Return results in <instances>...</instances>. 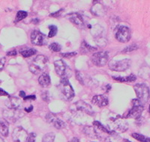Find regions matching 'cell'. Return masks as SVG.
<instances>
[{
	"instance_id": "4dcf8cb0",
	"label": "cell",
	"mask_w": 150,
	"mask_h": 142,
	"mask_svg": "<svg viewBox=\"0 0 150 142\" xmlns=\"http://www.w3.org/2000/svg\"><path fill=\"white\" fill-rule=\"evenodd\" d=\"M76 77H77V80L80 83V84H82V85H84V81L83 78L82 77V75L80 73V72H76Z\"/></svg>"
},
{
	"instance_id": "5b68a950",
	"label": "cell",
	"mask_w": 150,
	"mask_h": 142,
	"mask_svg": "<svg viewBox=\"0 0 150 142\" xmlns=\"http://www.w3.org/2000/svg\"><path fill=\"white\" fill-rule=\"evenodd\" d=\"M132 103H133V106H132V108H131L129 111L128 112L125 117L137 119L141 116L142 113H143V104L140 102L138 99H134L132 101Z\"/></svg>"
},
{
	"instance_id": "cb8c5ba5",
	"label": "cell",
	"mask_w": 150,
	"mask_h": 142,
	"mask_svg": "<svg viewBox=\"0 0 150 142\" xmlns=\"http://www.w3.org/2000/svg\"><path fill=\"white\" fill-rule=\"evenodd\" d=\"M131 136L140 142H150V138L146 137L143 135H140L138 133H133L131 135Z\"/></svg>"
},
{
	"instance_id": "d4e9b609",
	"label": "cell",
	"mask_w": 150,
	"mask_h": 142,
	"mask_svg": "<svg viewBox=\"0 0 150 142\" xmlns=\"http://www.w3.org/2000/svg\"><path fill=\"white\" fill-rule=\"evenodd\" d=\"M27 16H28L27 12L24 11H19L17 13L15 22H19V21H23V20L25 19Z\"/></svg>"
},
{
	"instance_id": "8fae6325",
	"label": "cell",
	"mask_w": 150,
	"mask_h": 142,
	"mask_svg": "<svg viewBox=\"0 0 150 142\" xmlns=\"http://www.w3.org/2000/svg\"><path fill=\"white\" fill-rule=\"evenodd\" d=\"M45 36L39 32V31L34 30L31 33V42L34 45L41 46L45 43Z\"/></svg>"
},
{
	"instance_id": "ba28073f",
	"label": "cell",
	"mask_w": 150,
	"mask_h": 142,
	"mask_svg": "<svg viewBox=\"0 0 150 142\" xmlns=\"http://www.w3.org/2000/svg\"><path fill=\"white\" fill-rule=\"evenodd\" d=\"M116 38L122 43H126L131 39V30L125 26H120L116 33Z\"/></svg>"
},
{
	"instance_id": "74e56055",
	"label": "cell",
	"mask_w": 150,
	"mask_h": 142,
	"mask_svg": "<svg viewBox=\"0 0 150 142\" xmlns=\"http://www.w3.org/2000/svg\"><path fill=\"white\" fill-rule=\"evenodd\" d=\"M68 142H80V141H79V139L77 138H73L71 139Z\"/></svg>"
},
{
	"instance_id": "44dd1931",
	"label": "cell",
	"mask_w": 150,
	"mask_h": 142,
	"mask_svg": "<svg viewBox=\"0 0 150 142\" xmlns=\"http://www.w3.org/2000/svg\"><path fill=\"white\" fill-rule=\"evenodd\" d=\"M84 132L86 135H89L92 138H99L98 133L96 129L94 127H86L84 129Z\"/></svg>"
},
{
	"instance_id": "4fadbf2b",
	"label": "cell",
	"mask_w": 150,
	"mask_h": 142,
	"mask_svg": "<svg viewBox=\"0 0 150 142\" xmlns=\"http://www.w3.org/2000/svg\"><path fill=\"white\" fill-rule=\"evenodd\" d=\"M6 105L9 109L21 110L22 108V102L17 97H10L6 101Z\"/></svg>"
},
{
	"instance_id": "30bf717a",
	"label": "cell",
	"mask_w": 150,
	"mask_h": 142,
	"mask_svg": "<svg viewBox=\"0 0 150 142\" xmlns=\"http://www.w3.org/2000/svg\"><path fill=\"white\" fill-rule=\"evenodd\" d=\"M46 120L50 124H52L54 127H56L58 129H61L64 128L65 126V122L60 120L55 114L51 113H49L47 114Z\"/></svg>"
},
{
	"instance_id": "f1b7e54d",
	"label": "cell",
	"mask_w": 150,
	"mask_h": 142,
	"mask_svg": "<svg viewBox=\"0 0 150 142\" xmlns=\"http://www.w3.org/2000/svg\"><path fill=\"white\" fill-rule=\"evenodd\" d=\"M49 29H50V33H49V35H48V37H49V38L54 37V36L56 35V33H57V31H58L57 27H56V26H54V25H52V26H49Z\"/></svg>"
},
{
	"instance_id": "7c38bea8",
	"label": "cell",
	"mask_w": 150,
	"mask_h": 142,
	"mask_svg": "<svg viewBox=\"0 0 150 142\" xmlns=\"http://www.w3.org/2000/svg\"><path fill=\"white\" fill-rule=\"evenodd\" d=\"M55 71L56 74L61 77H67L65 76V72H66L67 67L65 65V62L63 60H57L54 62Z\"/></svg>"
},
{
	"instance_id": "277c9868",
	"label": "cell",
	"mask_w": 150,
	"mask_h": 142,
	"mask_svg": "<svg viewBox=\"0 0 150 142\" xmlns=\"http://www.w3.org/2000/svg\"><path fill=\"white\" fill-rule=\"evenodd\" d=\"M131 65V60L124 59L122 60H110L109 62L110 69L115 72H123L128 69Z\"/></svg>"
},
{
	"instance_id": "5bb4252c",
	"label": "cell",
	"mask_w": 150,
	"mask_h": 142,
	"mask_svg": "<svg viewBox=\"0 0 150 142\" xmlns=\"http://www.w3.org/2000/svg\"><path fill=\"white\" fill-rule=\"evenodd\" d=\"M92 103L100 108H102V107L107 106L108 104V99L103 95H98L92 98Z\"/></svg>"
},
{
	"instance_id": "f546056e",
	"label": "cell",
	"mask_w": 150,
	"mask_h": 142,
	"mask_svg": "<svg viewBox=\"0 0 150 142\" xmlns=\"http://www.w3.org/2000/svg\"><path fill=\"white\" fill-rule=\"evenodd\" d=\"M77 55V52H71V53H61V56L64 58H71V57H75Z\"/></svg>"
},
{
	"instance_id": "8992f818",
	"label": "cell",
	"mask_w": 150,
	"mask_h": 142,
	"mask_svg": "<svg viewBox=\"0 0 150 142\" xmlns=\"http://www.w3.org/2000/svg\"><path fill=\"white\" fill-rule=\"evenodd\" d=\"M108 53L106 51H100L94 53L92 57V62L96 65L99 67L104 66L108 63Z\"/></svg>"
},
{
	"instance_id": "60d3db41",
	"label": "cell",
	"mask_w": 150,
	"mask_h": 142,
	"mask_svg": "<svg viewBox=\"0 0 150 142\" xmlns=\"http://www.w3.org/2000/svg\"><path fill=\"white\" fill-rule=\"evenodd\" d=\"M123 142H131V141H129L127 140V139H124V140H123Z\"/></svg>"
},
{
	"instance_id": "6da1fadb",
	"label": "cell",
	"mask_w": 150,
	"mask_h": 142,
	"mask_svg": "<svg viewBox=\"0 0 150 142\" xmlns=\"http://www.w3.org/2000/svg\"><path fill=\"white\" fill-rule=\"evenodd\" d=\"M58 87L62 98L66 101H71L74 97V91L68 81V77H62Z\"/></svg>"
},
{
	"instance_id": "1f68e13d",
	"label": "cell",
	"mask_w": 150,
	"mask_h": 142,
	"mask_svg": "<svg viewBox=\"0 0 150 142\" xmlns=\"http://www.w3.org/2000/svg\"><path fill=\"white\" fill-rule=\"evenodd\" d=\"M36 135L35 133H30L28 136V138L26 142H35Z\"/></svg>"
},
{
	"instance_id": "3957f363",
	"label": "cell",
	"mask_w": 150,
	"mask_h": 142,
	"mask_svg": "<svg viewBox=\"0 0 150 142\" xmlns=\"http://www.w3.org/2000/svg\"><path fill=\"white\" fill-rule=\"evenodd\" d=\"M134 90L137 99L142 104L147 102L149 99V89L144 84H137L134 86Z\"/></svg>"
},
{
	"instance_id": "4316f807",
	"label": "cell",
	"mask_w": 150,
	"mask_h": 142,
	"mask_svg": "<svg viewBox=\"0 0 150 142\" xmlns=\"http://www.w3.org/2000/svg\"><path fill=\"white\" fill-rule=\"evenodd\" d=\"M137 49H138V46L136 44H132V45H129V46L126 47L124 50H122V53H129V52H132L134 50H136Z\"/></svg>"
},
{
	"instance_id": "836d02e7",
	"label": "cell",
	"mask_w": 150,
	"mask_h": 142,
	"mask_svg": "<svg viewBox=\"0 0 150 142\" xmlns=\"http://www.w3.org/2000/svg\"><path fill=\"white\" fill-rule=\"evenodd\" d=\"M43 100L44 101L48 102L49 101V96H48V92H43L42 95H41Z\"/></svg>"
},
{
	"instance_id": "ac0fdd59",
	"label": "cell",
	"mask_w": 150,
	"mask_h": 142,
	"mask_svg": "<svg viewBox=\"0 0 150 142\" xmlns=\"http://www.w3.org/2000/svg\"><path fill=\"white\" fill-rule=\"evenodd\" d=\"M38 83L42 87H47L50 84V77L47 73H43L38 78Z\"/></svg>"
},
{
	"instance_id": "d6986e66",
	"label": "cell",
	"mask_w": 150,
	"mask_h": 142,
	"mask_svg": "<svg viewBox=\"0 0 150 142\" xmlns=\"http://www.w3.org/2000/svg\"><path fill=\"white\" fill-rule=\"evenodd\" d=\"M6 112H8V114L4 112V115H5V116L8 117L10 120H16L17 119H18L19 117H21V110L9 109L8 111H6Z\"/></svg>"
},
{
	"instance_id": "603a6c76",
	"label": "cell",
	"mask_w": 150,
	"mask_h": 142,
	"mask_svg": "<svg viewBox=\"0 0 150 142\" xmlns=\"http://www.w3.org/2000/svg\"><path fill=\"white\" fill-rule=\"evenodd\" d=\"M96 50V48L90 46V45H88L87 43H86L85 41H83V42L82 43V45H81V50H82L83 53H89V52L94 51V50Z\"/></svg>"
},
{
	"instance_id": "7a4b0ae2",
	"label": "cell",
	"mask_w": 150,
	"mask_h": 142,
	"mask_svg": "<svg viewBox=\"0 0 150 142\" xmlns=\"http://www.w3.org/2000/svg\"><path fill=\"white\" fill-rule=\"evenodd\" d=\"M47 63V58L44 55H38L29 65V71L34 75H38L45 70Z\"/></svg>"
},
{
	"instance_id": "484cf974",
	"label": "cell",
	"mask_w": 150,
	"mask_h": 142,
	"mask_svg": "<svg viewBox=\"0 0 150 142\" xmlns=\"http://www.w3.org/2000/svg\"><path fill=\"white\" fill-rule=\"evenodd\" d=\"M55 139V134L53 132H50L46 134L43 137L42 142H53Z\"/></svg>"
},
{
	"instance_id": "ab89813d",
	"label": "cell",
	"mask_w": 150,
	"mask_h": 142,
	"mask_svg": "<svg viewBox=\"0 0 150 142\" xmlns=\"http://www.w3.org/2000/svg\"><path fill=\"white\" fill-rule=\"evenodd\" d=\"M33 109V106H30L29 108H25V111H26V112H30Z\"/></svg>"
},
{
	"instance_id": "e575fe53",
	"label": "cell",
	"mask_w": 150,
	"mask_h": 142,
	"mask_svg": "<svg viewBox=\"0 0 150 142\" xmlns=\"http://www.w3.org/2000/svg\"><path fill=\"white\" fill-rule=\"evenodd\" d=\"M36 97L35 96H33V95H31V96H26V97L24 98V100H35Z\"/></svg>"
},
{
	"instance_id": "52a82bcc",
	"label": "cell",
	"mask_w": 150,
	"mask_h": 142,
	"mask_svg": "<svg viewBox=\"0 0 150 142\" xmlns=\"http://www.w3.org/2000/svg\"><path fill=\"white\" fill-rule=\"evenodd\" d=\"M28 136L27 132L21 126L16 127L12 133V139L14 142H26Z\"/></svg>"
},
{
	"instance_id": "9c48e42d",
	"label": "cell",
	"mask_w": 150,
	"mask_h": 142,
	"mask_svg": "<svg viewBox=\"0 0 150 142\" xmlns=\"http://www.w3.org/2000/svg\"><path fill=\"white\" fill-rule=\"evenodd\" d=\"M112 120V125L109 126V129H111L113 130H117L120 132H125L128 129V124L123 121L120 117H116L115 119H111Z\"/></svg>"
},
{
	"instance_id": "d590c367",
	"label": "cell",
	"mask_w": 150,
	"mask_h": 142,
	"mask_svg": "<svg viewBox=\"0 0 150 142\" xmlns=\"http://www.w3.org/2000/svg\"><path fill=\"white\" fill-rule=\"evenodd\" d=\"M17 55V51L16 50H11L10 52H8L7 56H9V57H14Z\"/></svg>"
},
{
	"instance_id": "83f0119b",
	"label": "cell",
	"mask_w": 150,
	"mask_h": 142,
	"mask_svg": "<svg viewBox=\"0 0 150 142\" xmlns=\"http://www.w3.org/2000/svg\"><path fill=\"white\" fill-rule=\"evenodd\" d=\"M49 49L53 52H59L61 50V46L58 43H52L51 45H50Z\"/></svg>"
},
{
	"instance_id": "8d00e7d4",
	"label": "cell",
	"mask_w": 150,
	"mask_h": 142,
	"mask_svg": "<svg viewBox=\"0 0 150 142\" xmlns=\"http://www.w3.org/2000/svg\"><path fill=\"white\" fill-rule=\"evenodd\" d=\"M9 96V95L8 94L7 92H5V90H3L2 89H0V96ZM10 97V96H9Z\"/></svg>"
},
{
	"instance_id": "7402d4cb",
	"label": "cell",
	"mask_w": 150,
	"mask_h": 142,
	"mask_svg": "<svg viewBox=\"0 0 150 142\" xmlns=\"http://www.w3.org/2000/svg\"><path fill=\"white\" fill-rule=\"evenodd\" d=\"M20 53H21V54L22 55L23 57L26 58V57H30L35 54L36 50L35 49H33V48H29V49H26V50H21Z\"/></svg>"
},
{
	"instance_id": "f35d334b",
	"label": "cell",
	"mask_w": 150,
	"mask_h": 142,
	"mask_svg": "<svg viewBox=\"0 0 150 142\" xmlns=\"http://www.w3.org/2000/svg\"><path fill=\"white\" fill-rule=\"evenodd\" d=\"M20 96H21V98H23V99H24V98L26 97V94H25V92H23V91H21L20 92Z\"/></svg>"
},
{
	"instance_id": "d6a6232c",
	"label": "cell",
	"mask_w": 150,
	"mask_h": 142,
	"mask_svg": "<svg viewBox=\"0 0 150 142\" xmlns=\"http://www.w3.org/2000/svg\"><path fill=\"white\" fill-rule=\"evenodd\" d=\"M5 62H6V60H5V57H2V58L0 59V71L3 70L5 65Z\"/></svg>"
},
{
	"instance_id": "7bdbcfd3",
	"label": "cell",
	"mask_w": 150,
	"mask_h": 142,
	"mask_svg": "<svg viewBox=\"0 0 150 142\" xmlns=\"http://www.w3.org/2000/svg\"><path fill=\"white\" fill-rule=\"evenodd\" d=\"M149 113H150V105H149Z\"/></svg>"
},
{
	"instance_id": "e0dca14e",
	"label": "cell",
	"mask_w": 150,
	"mask_h": 142,
	"mask_svg": "<svg viewBox=\"0 0 150 142\" xmlns=\"http://www.w3.org/2000/svg\"><path fill=\"white\" fill-rule=\"evenodd\" d=\"M8 122L5 119L0 118V134L4 137H7L8 135Z\"/></svg>"
},
{
	"instance_id": "2e32d148",
	"label": "cell",
	"mask_w": 150,
	"mask_h": 142,
	"mask_svg": "<svg viewBox=\"0 0 150 142\" xmlns=\"http://www.w3.org/2000/svg\"><path fill=\"white\" fill-rule=\"evenodd\" d=\"M68 18L72 23H74L75 25L78 26L79 27H83L84 26V21L82 16H81V14H78V13L70 14L68 16Z\"/></svg>"
},
{
	"instance_id": "b9f144b4",
	"label": "cell",
	"mask_w": 150,
	"mask_h": 142,
	"mask_svg": "<svg viewBox=\"0 0 150 142\" xmlns=\"http://www.w3.org/2000/svg\"><path fill=\"white\" fill-rule=\"evenodd\" d=\"M0 142H3V141L2 140V138H0Z\"/></svg>"
},
{
	"instance_id": "ffe728a7",
	"label": "cell",
	"mask_w": 150,
	"mask_h": 142,
	"mask_svg": "<svg viewBox=\"0 0 150 142\" xmlns=\"http://www.w3.org/2000/svg\"><path fill=\"white\" fill-rule=\"evenodd\" d=\"M112 78L120 82H134L137 79V77L134 75L131 74L126 77H112Z\"/></svg>"
},
{
	"instance_id": "9a60e30c",
	"label": "cell",
	"mask_w": 150,
	"mask_h": 142,
	"mask_svg": "<svg viewBox=\"0 0 150 142\" xmlns=\"http://www.w3.org/2000/svg\"><path fill=\"white\" fill-rule=\"evenodd\" d=\"M74 104L76 108H77V109L79 110V111H82L86 112V113L89 115H92V114H93L92 107L89 104L84 102L83 101H79Z\"/></svg>"
}]
</instances>
